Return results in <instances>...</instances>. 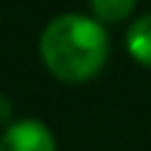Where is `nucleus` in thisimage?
Instances as JSON below:
<instances>
[{
	"mask_svg": "<svg viewBox=\"0 0 151 151\" xmlns=\"http://www.w3.org/2000/svg\"><path fill=\"white\" fill-rule=\"evenodd\" d=\"M0 151H56V141L40 119H19L3 133Z\"/></svg>",
	"mask_w": 151,
	"mask_h": 151,
	"instance_id": "2",
	"label": "nucleus"
},
{
	"mask_svg": "<svg viewBox=\"0 0 151 151\" xmlns=\"http://www.w3.org/2000/svg\"><path fill=\"white\" fill-rule=\"evenodd\" d=\"M40 53L45 66L58 80L82 82L104 66L109 53V37L96 19L64 13L45 27L40 37Z\"/></svg>",
	"mask_w": 151,
	"mask_h": 151,
	"instance_id": "1",
	"label": "nucleus"
},
{
	"mask_svg": "<svg viewBox=\"0 0 151 151\" xmlns=\"http://www.w3.org/2000/svg\"><path fill=\"white\" fill-rule=\"evenodd\" d=\"M127 50L135 61L151 66V13H143L135 19L127 29Z\"/></svg>",
	"mask_w": 151,
	"mask_h": 151,
	"instance_id": "3",
	"label": "nucleus"
},
{
	"mask_svg": "<svg viewBox=\"0 0 151 151\" xmlns=\"http://www.w3.org/2000/svg\"><path fill=\"white\" fill-rule=\"evenodd\" d=\"M90 5L101 21H119L135 8V0H90Z\"/></svg>",
	"mask_w": 151,
	"mask_h": 151,
	"instance_id": "4",
	"label": "nucleus"
},
{
	"mask_svg": "<svg viewBox=\"0 0 151 151\" xmlns=\"http://www.w3.org/2000/svg\"><path fill=\"white\" fill-rule=\"evenodd\" d=\"M11 119V104H8V98L0 93V125H5Z\"/></svg>",
	"mask_w": 151,
	"mask_h": 151,
	"instance_id": "5",
	"label": "nucleus"
}]
</instances>
